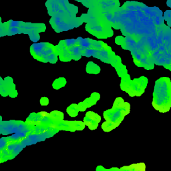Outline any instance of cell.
<instances>
[{
  "mask_svg": "<svg viewBox=\"0 0 171 171\" xmlns=\"http://www.w3.org/2000/svg\"><path fill=\"white\" fill-rule=\"evenodd\" d=\"M40 104H41V105H42V106L48 105L49 104V100L47 98H45V97H44V98H42L41 99Z\"/></svg>",
  "mask_w": 171,
  "mask_h": 171,
  "instance_id": "cell-19",
  "label": "cell"
},
{
  "mask_svg": "<svg viewBox=\"0 0 171 171\" xmlns=\"http://www.w3.org/2000/svg\"><path fill=\"white\" fill-rule=\"evenodd\" d=\"M90 98L93 100L94 102L96 104L97 102V101L100 99V94L98 93H93L91 95Z\"/></svg>",
  "mask_w": 171,
  "mask_h": 171,
  "instance_id": "cell-17",
  "label": "cell"
},
{
  "mask_svg": "<svg viewBox=\"0 0 171 171\" xmlns=\"http://www.w3.org/2000/svg\"><path fill=\"white\" fill-rule=\"evenodd\" d=\"M82 18L77 17H52L50 20V24L57 32H61L64 30L78 27L82 24Z\"/></svg>",
  "mask_w": 171,
  "mask_h": 171,
  "instance_id": "cell-6",
  "label": "cell"
},
{
  "mask_svg": "<svg viewBox=\"0 0 171 171\" xmlns=\"http://www.w3.org/2000/svg\"><path fill=\"white\" fill-rule=\"evenodd\" d=\"M122 64V62H121V59L118 56H115L112 61L111 62V65L113 66L115 68H117L118 66H120Z\"/></svg>",
  "mask_w": 171,
  "mask_h": 171,
  "instance_id": "cell-16",
  "label": "cell"
},
{
  "mask_svg": "<svg viewBox=\"0 0 171 171\" xmlns=\"http://www.w3.org/2000/svg\"><path fill=\"white\" fill-rule=\"evenodd\" d=\"M31 54L39 61L44 62L55 63L58 59V54L55 47L48 43L34 44L31 46Z\"/></svg>",
  "mask_w": 171,
  "mask_h": 171,
  "instance_id": "cell-3",
  "label": "cell"
},
{
  "mask_svg": "<svg viewBox=\"0 0 171 171\" xmlns=\"http://www.w3.org/2000/svg\"><path fill=\"white\" fill-rule=\"evenodd\" d=\"M48 13L53 17H76L78 7L66 1L48 2L46 3Z\"/></svg>",
  "mask_w": 171,
  "mask_h": 171,
  "instance_id": "cell-4",
  "label": "cell"
},
{
  "mask_svg": "<svg viewBox=\"0 0 171 171\" xmlns=\"http://www.w3.org/2000/svg\"><path fill=\"white\" fill-rule=\"evenodd\" d=\"M164 18L169 23V25L170 26V11L168 10L164 13Z\"/></svg>",
  "mask_w": 171,
  "mask_h": 171,
  "instance_id": "cell-18",
  "label": "cell"
},
{
  "mask_svg": "<svg viewBox=\"0 0 171 171\" xmlns=\"http://www.w3.org/2000/svg\"><path fill=\"white\" fill-rule=\"evenodd\" d=\"M71 122V126L72 128V131H80L83 130L84 128L85 124L83 123L80 121H70Z\"/></svg>",
  "mask_w": 171,
  "mask_h": 171,
  "instance_id": "cell-13",
  "label": "cell"
},
{
  "mask_svg": "<svg viewBox=\"0 0 171 171\" xmlns=\"http://www.w3.org/2000/svg\"><path fill=\"white\" fill-rule=\"evenodd\" d=\"M116 68V71L118 74V75L121 76V77H124V76L127 75V70H126V68L123 66V65H121L120 66Z\"/></svg>",
  "mask_w": 171,
  "mask_h": 171,
  "instance_id": "cell-14",
  "label": "cell"
},
{
  "mask_svg": "<svg viewBox=\"0 0 171 171\" xmlns=\"http://www.w3.org/2000/svg\"><path fill=\"white\" fill-rule=\"evenodd\" d=\"M147 82V78L145 77H141L131 81L129 75L127 74L122 77L121 87L122 90L126 92L131 96H140L145 92Z\"/></svg>",
  "mask_w": 171,
  "mask_h": 171,
  "instance_id": "cell-5",
  "label": "cell"
},
{
  "mask_svg": "<svg viewBox=\"0 0 171 171\" xmlns=\"http://www.w3.org/2000/svg\"><path fill=\"white\" fill-rule=\"evenodd\" d=\"M66 84V80L65 78H59L53 82V88L55 90H58L65 86Z\"/></svg>",
  "mask_w": 171,
  "mask_h": 171,
  "instance_id": "cell-11",
  "label": "cell"
},
{
  "mask_svg": "<svg viewBox=\"0 0 171 171\" xmlns=\"http://www.w3.org/2000/svg\"><path fill=\"white\" fill-rule=\"evenodd\" d=\"M130 104L124 102L121 98L116 99L112 109L106 110L104 113V116L106 122L112 124L115 127H117L122 122L124 116L129 114Z\"/></svg>",
  "mask_w": 171,
  "mask_h": 171,
  "instance_id": "cell-2",
  "label": "cell"
},
{
  "mask_svg": "<svg viewBox=\"0 0 171 171\" xmlns=\"http://www.w3.org/2000/svg\"><path fill=\"white\" fill-rule=\"evenodd\" d=\"M50 115L54 122L60 121L63 120V113L59 112V111H52V112L50 114Z\"/></svg>",
  "mask_w": 171,
  "mask_h": 171,
  "instance_id": "cell-12",
  "label": "cell"
},
{
  "mask_svg": "<svg viewBox=\"0 0 171 171\" xmlns=\"http://www.w3.org/2000/svg\"><path fill=\"white\" fill-rule=\"evenodd\" d=\"M100 71V68L94 62H90L88 63L86 66V72L91 74H98Z\"/></svg>",
  "mask_w": 171,
  "mask_h": 171,
  "instance_id": "cell-9",
  "label": "cell"
},
{
  "mask_svg": "<svg viewBox=\"0 0 171 171\" xmlns=\"http://www.w3.org/2000/svg\"><path fill=\"white\" fill-rule=\"evenodd\" d=\"M79 111L80 110H79V108H78V106L77 104H74L70 105L67 108L68 114L72 117L76 116Z\"/></svg>",
  "mask_w": 171,
  "mask_h": 171,
  "instance_id": "cell-10",
  "label": "cell"
},
{
  "mask_svg": "<svg viewBox=\"0 0 171 171\" xmlns=\"http://www.w3.org/2000/svg\"><path fill=\"white\" fill-rule=\"evenodd\" d=\"M100 119V116L98 114L94 113L92 111H90V112H87L86 115L84 124L89 127L90 130H95L98 126Z\"/></svg>",
  "mask_w": 171,
  "mask_h": 171,
  "instance_id": "cell-8",
  "label": "cell"
},
{
  "mask_svg": "<svg viewBox=\"0 0 171 171\" xmlns=\"http://www.w3.org/2000/svg\"><path fill=\"white\" fill-rule=\"evenodd\" d=\"M169 78L163 77L156 82L152 105L162 113L168 112L171 106V88Z\"/></svg>",
  "mask_w": 171,
  "mask_h": 171,
  "instance_id": "cell-1",
  "label": "cell"
},
{
  "mask_svg": "<svg viewBox=\"0 0 171 171\" xmlns=\"http://www.w3.org/2000/svg\"><path fill=\"white\" fill-rule=\"evenodd\" d=\"M102 129L105 132H109L110 131L113 130V129H114L116 127H115L112 124L106 122L102 124Z\"/></svg>",
  "mask_w": 171,
  "mask_h": 171,
  "instance_id": "cell-15",
  "label": "cell"
},
{
  "mask_svg": "<svg viewBox=\"0 0 171 171\" xmlns=\"http://www.w3.org/2000/svg\"><path fill=\"white\" fill-rule=\"evenodd\" d=\"M86 30L98 38H107L113 36V31L110 26L101 21L94 20L88 23L86 26Z\"/></svg>",
  "mask_w": 171,
  "mask_h": 171,
  "instance_id": "cell-7",
  "label": "cell"
}]
</instances>
